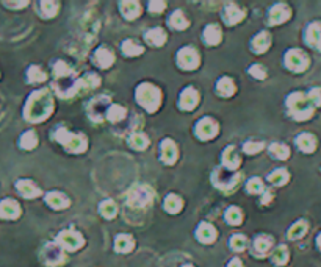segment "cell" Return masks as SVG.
I'll list each match as a JSON object with an SVG mask.
<instances>
[{
  "instance_id": "cell-54",
  "label": "cell",
  "mask_w": 321,
  "mask_h": 267,
  "mask_svg": "<svg viewBox=\"0 0 321 267\" xmlns=\"http://www.w3.org/2000/svg\"><path fill=\"white\" fill-rule=\"evenodd\" d=\"M271 197H273V195H271V192L266 191V192H265V195H263V199H262V203H263V205H265V203H268L269 200H271Z\"/></svg>"
},
{
  "instance_id": "cell-49",
  "label": "cell",
  "mask_w": 321,
  "mask_h": 267,
  "mask_svg": "<svg viewBox=\"0 0 321 267\" xmlns=\"http://www.w3.org/2000/svg\"><path fill=\"white\" fill-rule=\"evenodd\" d=\"M249 74H251L252 77H254V79H257V80H263L265 77H266L265 67H263V66H259V64L251 66V69H249Z\"/></svg>"
},
{
  "instance_id": "cell-14",
  "label": "cell",
  "mask_w": 321,
  "mask_h": 267,
  "mask_svg": "<svg viewBox=\"0 0 321 267\" xmlns=\"http://www.w3.org/2000/svg\"><path fill=\"white\" fill-rule=\"evenodd\" d=\"M160 152H162V160L166 164H173L177 160V147L171 139H165L160 145Z\"/></svg>"
},
{
  "instance_id": "cell-40",
  "label": "cell",
  "mask_w": 321,
  "mask_h": 267,
  "mask_svg": "<svg viewBox=\"0 0 321 267\" xmlns=\"http://www.w3.org/2000/svg\"><path fill=\"white\" fill-rule=\"evenodd\" d=\"M269 152H271L273 157H276L279 160H287V158H289V155H290L289 147L284 145V144H273L271 147H269Z\"/></svg>"
},
{
  "instance_id": "cell-20",
  "label": "cell",
  "mask_w": 321,
  "mask_h": 267,
  "mask_svg": "<svg viewBox=\"0 0 321 267\" xmlns=\"http://www.w3.org/2000/svg\"><path fill=\"white\" fill-rule=\"evenodd\" d=\"M96 63L97 66H100L102 69H107L110 67L113 63H115V55L113 52H110L108 49L105 47H100L96 50Z\"/></svg>"
},
{
  "instance_id": "cell-23",
  "label": "cell",
  "mask_w": 321,
  "mask_h": 267,
  "mask_svg": "<svg viewBox=\"0 0 321 267\" xmlns=\"http://www.w3.org/2000/svg\"><path fill=\"white\" fill-rule=\"evenodd\" d=\"M235 83L232 79L229 77H223V79L218 80V84H216V91L219 92V96L223 97H231L232 94L235 92Z\"/></svg>"
},
{
  "instance_id": "cell-13",
  "label": "cell",
  "mask_w": 321,
  "mask_h": 267,
  "mask_svg": "<svg viewBox=\"0 0 321 267\" xmlns=\"http://www.w3.org/2000/svg\"><path fill=\"white\" fill-rule=\"evenodd\" d=\"M196 238L201 240V242H204V244H212L213 240L216 239V230L212 225H210V223L202 222L201 225L198 227Z\"/></svg>"
},
{
  "instance_id": "cell-41",
  "label": "cell",
  "mask_w": 321,
  "mask_h": 267,
  "mask_svg": "<svg viewBox=\"0 0 321 267\" xmlns=\"http://www.w3.org/2000/svg\"><path fill=\"white\" fill-rule=\"evenodd\" d=\"M36 144H38V136L35 134V132H27L22 134L21 145L24 149H33V147H36Z\"/></svg>"
},
{
  "instance_id": "cell-15",
  "label": "cell",
  "mask_w": 321,
  "mask_h": 267,
  "mask_svg": "<svg viewBox=\"0 0 321 267\" xmlns=\"http://www.w3.org/2000/svg\"><path fill=\"white\" fill-rule=\"evenodd\" d=\"M290 17V10L289 6L285 5H274L269 11V24L277 25V24H282Z\"/></svg>"
},
{
  "instance_id": "cell-10",
  "label": "cell",
  "mask_w": 321,
  "mask_h": 267,
  "mask_svg": "<svg viewBox=\"0 0 321 267\" xmlns=\"http://www.w3.org/2000/svg\"><path fill=\"white\" fill-rule=\"evenodd\" d=\"M216 133H218V124L215 122L213 119L204 117L196 124V136L202 141L212 139V137L216 136Z\"/></svg>"
},
{
  "instance_id": "cell-9",
  "label": "cell",
  "mask_w": 321,
  "mask_h": 267,
  "mask_svg": "<svg viewBox=\"0 0 321 267\" xmlns=\"http://www.w3.org/2000/svg\"><path fill=\"white\" fill-rule=\"evenodd\" d=\"M177 64L183 69H196L199 66V55L198 52L191 49V47H183L179 50V53H177Z\"/></svg>"
},
{
  "instance_id": "cell-21",
  "label": "cell",
  "mask_w": 321,
  "mask_h": 267,
  "mask_svg": "<svg viewBox=\"0 0 321 267\" xmlns=\"http://www.w3.org/2000/svg\"><path fill=\"white\" fill-rule=\"evenodd\" d=\"M204 41L210 46L219 44V41H221V28H219L218 25H215V24L207 25L205 30H204Z\"/></svg>"
},
{
  "instance_id": "cell-47",
  "label": "cell",
  "mask_w": 321,
  "mask_h": 267,
  "mask_svg": "<svg viewBox=\"0 0 321 267\" xmlns=\"http://www.w3.org/2000/svg\"><path fill=\"white\" fill-rule=\"evenodd\" d=\"M54 72H55V75H58V77H61V79H64V77H67V75L72 74V69L67 66L64 61H57L55 66H54Z\"/></svg>"
},
{
  "instance_id": "cell-34",
  "label": "cell",
  "mask_w": 321,
  "mask_h": 267,
  "mask_svg": "<svg viewBox=\"0 0 321 267\" xmlns=\"http://www.w3.org/2000/svg\"><path fill=\"white\" fill-rule=\"evenodd\" d=\"M129 144L137 150H145L147 147V144H149V139L143 133H133L130 136V139H129Z\"/></svg>"
},
{
  "instance_id": "cell-48",
  "label": "cell",
  "mask_w": 321,
  "mask_h": 267,
  "mask_svg": "<svg viewBox=\"0 0 321 267\" xmlns=\"http://www.w3.org/2000/svg\"><path fill=\"white\" fill-rule=\"evenodd\" d=\"M41 10H43L44 16L52 17L58 11V5L55 2H43V3H41Z\"/></svg>"
},
{
  "instance_id": "cell-50",
  "label": "cell",
  "mask_w": 321,
  "mask_h": 267,
  "mask_svg": "<svg viewBox=\"0 0 321 267\" xmlns=\"http://www.w3.org/2000/svg\"><path fill=\"white\" fill-rule=\"evenodd\" d=\"M260 150H263V142H246L244 144V152L249 155H254Z\"/></svg>"
},
{
  "instance_id": "cell-39",
  "label": "cell",
  "mask_w": 321,
  "mask_h": 267,
  "mask_svg": "<svg viewBox=\"0 0 321 267\" xmlns=\"http://www.w3.org/2000/svg\"><path fill=\"white\" fill-rule=\"evenodd\" d=\"M241 211L236 208V206H231V208H227L226 211V220L227 223H231V225H240L241 223Z\"/></svg>"
},
{
  "instance_id": "cell-19",
  "label": "cell",
  "mask_w": 321,
  "mask_h": 267,
  "mask_svg": "<svg viewBox=\"0 0 321 267\" xmlns=\"http://www.w3.org/2000/svg\"><path fill=\"white\" fill-rule=\"evenodd\" d=\"M224 19L226 22L229 24V25H233V24H238L243 17H244V11L241 10V8L238 6H235V5H227L224 8Z\"/></svg>"
},
{
  "instance_id": "cell-8",
  "label": "cell",
  "mask_w": 321,
  "mask_h": 267,
  "mask_svg": "<svg viewBox=\"0 0 321 267\" xmlns=\"http://www.w3.org/2000/svg\"><path fill=\"white\" fill-rule=\"evenodd\" d=\"M285 64L294 72H302L304 69L307 67L309 59H307L306 53H304L302 50L292 49V50L287 52V55H285Z\"/></svg>"
},
{
  "instance_id": "cell-56",
  "label": "cell",
  "mask_w": 321,
  "mask_h": 267,
  "mask_svg": "<svg viewBox=\"0 0 321 267\" xmlns=\"http://www.w3.org/2000/svg\"><path fill=\"white\" fill-rule=\"evenodd\" d=\"M183 267H191V266H183Z\"/></svg>"
},
{
  "instance_id": "cell-30",
  "label": "cell",
  "mask_w": 321,
  "mask_h": 267,
  "mask_svg": "<svg viewBox=\"0 0 321 267\" xmlns=\"http://www.w3.org/2000/svg\"><path fill=\"white\" fill-rule=\"evenodd\" d=\"M170 25L175 30H183L188 27V21L182 11H174L170 17Z\"/></svg>"
},
{
  "instance_id": "cell-44",
  "label": "cell",
  "mask_w": 321,
  "mask_h": 267,
  "mask_svg": "<svg viewBox=\"0 0 321 267\" xmlns=\"http://www.w3.org/2000/svg\"><path fill=\"white\" fill-rule=\"evenodd\" d=\"M246 245H248V240H246V238H244V236H241V235H233V236L231 238V247L233 248V250L241 252V250H244V248H246Z\"/></svg>"
},
{
  "instance_id": "cell-17",
  "label": "cell",
  "mask_w": 321,
  "mask_h": 267,
  "mask_svg": "<svg viewBox=\"0 0 321 267\" xmlns=\"http://www.w3.org/2000/svg\"><path fill=\"white\" fill-rule=\"evenodd\" d=\"M19 205L14 200H3L0 203V216L5 219H14L19 216Z\"/></svg>"
},
{
  "instance_id": "cell-55",
  "label": "cell",
  "mask_w": 321,
  "mask_h": 267,
  "mask_svg": "<svg viewBox=\"0 0 321 267\" xmlns=\"http://www.w3.org/2000/svg\"><path fill=\"white\" fill-rule=\"evenodd\" d=\"M317 242H318V247L321 248V235L318 236V240H317Z\"/></svg>"
},
{
  "instance_id": "cell-5",
  "label": "cell",
  "mask_w": 321,
  "mask_h": 267,
  "mask_svg": "<svg viewBox=\"0 0 321 267\" xmlns=\"http://www.w3.org/2000/svg\"><path fill=\"white\" fill-rule=\"evenodd\" d=\"M152 200H154V191L145 185L133 187L127 194V203L133 208H145V206L152 203Z\"/></svg>"
},
{
  "instance_id": "cell-3",
  "label": "cell",
  "mask_w": 321,
  "mask_h": 267,
  "mask_svg": "<svg viewBox=\"0 0 321 267\" xmlns=\"http://www.w3.org/2000/svg\"><path fill=\"white\" fill-rule=\"evenodd\" d=\"M55 139L63 144L64 147L74 152V153H80L87 149V139L82 134H72L71 132H67L66 128H58L55 132Z\"/></svg>"
},
{
  "instance_id": "cell-45",
  "label": "cell",
  "mask_w": 321,
  "mask_h": 267,
  "mask_svg": "<svg viewBox=\"0 0 321 267\" xmlns=\"http://www.w3.org/2000/svg\"><path fill=\"white\" fill-rule=\"evenodd\" d=\"M29 80L30 83H41V81H44L46 80V74L41 71L39 67H30V71H29Z\"/></svg>"
},
{
  "instance_id": "cell-12",
  "label": "cell",
  "mask_w": 321,
  "mask_h": 267,
  "mask_svg": "<svg viewBox=\"0 0 321 267\" xmlns=\"http://www.w3.org/2000/svg\"><path fill=\"white\" fill-rule=\"evenodd\" d=\"M223 166L226 169H229V170H236L240 166V157H238V153H236L235 147L233 145H229L224 153H223Z\"/></svg>"
},
{
  "instance_id": "cell-6",
  "label": "cell",
  "mask_w": 321,
  "mask_h": 267,
  "mask_svg": "<svg viewBox=\"0 0 321 267\" xmlns=\"http://www.w3.org/2000/svg\"><path fill=\"white\" fill-rule=\"evenodd\" d=\"M240 175L235 174L233 170L229 169H216L213 174V183L221 189V191H231L236 185H238Z\"/></svg>"
},
{
  "instance_id": "cell-1",
  "label": "cell",
  "mask_w": 321,
  "mask_h": 267,
  "mask_svg": "<svg viewBox=\"0 0 321 267\" xmlns=\"http://www.w3.org/2000/svg\"><path fill=\"white\" fill-rule=\"evenodd\" d=\"M52 108H54V102L49 91L43 89V91L33 92L27 102V107H25V117L31 120V122H41V120H44L52 113Z\"/></svg>"
},
{
  "instance_id": "cell-7",
  "label": "cell",
  "mask_w": 321,
  "mask_h": 267,
  "mask_svg": "<svg viewBox=\"0 0 321 267\" xmlns=\"http://www.w3.org/2000/svg\"><path fill=\"white\" fill-rule=\"evenodd\" d=\"M58 245L66 250H77L83 245V236L79 231H72V230H64L61 231L57 238Z\"/></svg>"
},
{
  "instance_id": "cell-28",
  "label": "cell",
  "mask_w": 321,
  "mask_h": 267,
  "mask_svg": "<svg viewBox=\"0 0 321 267\" xmlns=\"http://www.w3.org/2000/svg\"><path fill=\"white\" fill-rule=\"evenodd\" d=\"M100 84V79L96 74H88L83 77L82 80L77 81V88L79 89H94L96 86Z\"/></svg>"
},
{
  "instance_id": "cell-25",
  "label": "cell",
  "mask_w": 321,
  "mask_h": 267,
  "mask_svg": "<svg viewBox=\"0 0 321 267\" xmlns=\"http://www.w3.org/2000/svg\"><path fill=\"white\" fill-rule=\"evenodd\" d=\"M133 245L135 242H133L132 236L129 235H119L115 240V248H116V252H119V253H129L133 248Z\"/></svg>"
},
{
  "instance_id": "cell-31",
  "label": "cell",
  "mask_w": 321,
  "mask_h": 267,
  "mask_svg": "<svg viewBox=\"0 0 321 267\" xmlns=\"http://www.w3.org/2000/svg\"><path fill=\"white\" fill-rule=\"evenodd\" d=\"M121 11L127 19H135L140 14V3L138 2H122Z\"/></svg>"
},
{
  "instance_id": "cell-32",
  "label": "cell",
  "mask_w": 321,
  "mask_h": 267,
  "mask_svg": "<svg viewBox=\"0 0 321 267\" xmlns=\"http://www.w3.org/2000/svg\"><path fill=\"white\" fill-rule=\"evenodd\" d=\"M99 211H100V214H102L105 219H113L117 214V206L112 200H104L102 203H100V206H99Z\"/></svg>"
},
{
  "instance_id": "cell-53",
  "label": "cell",
  "mask_w": 321,
  "mask_h": 267,
  "mask_svg": "<svg viewBox=\"0 0 321 267\" xmlns=\"http://www.w3.org/2000/svg\"><path fill=\"white\" fill-rule=\"evenodd\" d=\"M227 267H243V263L235 258V260H232V261L229 263V266H227Z\"/></svg>"
},
{
  "instance_id": "cell-38",
  "label": "cell",
  "mask_w": 321,
  "mask_h": 267,
  "mask_svg": "<svg viewBox=\"0 0 321 267\" xmlns=\"http://www.w3.org/2000/svg\"><path fill=\"white\" fill-rule=\"evenodd\" d=\"M254 247L259 253H266L273 247V239L269 236H259L254 240Z\"/></svg>"
},
{
  "instance_id": "cell-16",
  "label": "cell",
  "mask_w": 321,
  "mask_h": 267,
  "mask_svg": "<svg viewBox=\"0 0 321 267\" xmlns=\"http://www.w3.org/2000/svg\"><path fill=\"white\" fill-rule=\"evenodd\" d=\"M269 44H271V38H269V34L266 31H262V33L257 34L254 39H252L251 47H252V50L256 52V53H263V52L268 50Z\"/></svg>"
},
{
  "instance_id": "cell-51",
  "label": "cell",
  "mask_w": 321,
  "mask_h": 267,
  "mask_svg": "<svg viewBox=\"0 0 321 267\" xmlns=\"http://www.w3.org/2000/svg\"><path fill=\"white\" fill-rule=\"evenodd\" d=\"M165 6H166V3L165 2H150L149 3V11H152V13H162L163 10H165Z\"/></svg>"
},
{
  "instance_id": "cell-42",
  "label": "cell",
  "mask_w": 321,
  "mask_h": 267,
  "mask_svg": "<svg viewBox=\"0 0 321 267\" xmlns=\"http://www.w3.org/2000/svg\"><path fill=\"white\" fill-rule=\"evenodd\" d=\"M306 230H307L306 222L294 223V225H293V227L290 228V231H289V238H290V239H299V238H302L304 235H306Z\"/></svg>"
},
{
  "instance_id": "cell-35",
  "label": "cell",
  "mask_w": 321,
  "mask_h": 267,
  "mask_svg": "<svg viewBox=\"0 0 321 267\" xmlns=\"http://www.w3.org/2000/svg\"><path fill=\"white\" fill-rule=\"evenodd\" d=\"M107 117L112 122H119L125 117V109L121 105H110V108L107 109Z\"/></svg>"
},
{
  "instance_id": "cell-33",
  "label": "cell",
  "mask_w": 321,
  "mask_h": 267,
  "mask_svg": "<svg viewBox=\"0 0 321 267\" xmlns=\"http://www.w3.org/2000/svg\"><path fill=\"white\" fill-rule=\"evenodd\" d=\"M122 52H124L125 56H138V55L143 53V52H145V49H143L141 46H138L137 42H133V41L129 39L122 44Z\"/></svg>"
},
{
  "instance_id": "cell-24",
  "label": "cell",
  "mask_w": 321,
  "mask_h": 267,
  "mask_svg": "<svg viewBox=\"0 0 321 267\" xmlns=\"http://www.w3.org/2000/svg\"><path fill=\"white\" fill-rule=\"evenodd\" d=\"M306 39L310 46H315L321 49V25L320 24H312L306 31Z\"/></svg>"
},
{
  "instance_id": "cell-18",
  "label": "cell",
  "mask_w": 321,
  "mask_h": 267,
  "mask_svg": "<svg viewBox=\"0 0 321 267\" xmlns=\"http://www.w3.org/2000/svg\"><path fill=\"white\" fill-rule=\"evenodd\" d=\"M46 202L55 210H64L69 206V199L61 192H50L46 195Z\"/></svg>"
},
{
  "instance_id": "cell-46",
  "label": "cell",
  "mask_w": 321,
  "mask_h": 267,
  "mask_svg": "<svg viewBox=\"0 0 321 267\" xmlns=\"http://www.w3.org/2000/svg\"><path fill=\"white\" fill-rule=\"evenodd\" d=\"M246 189H248L249 194H260L262 191H263V183H262L260 178L254 177V178H251L249 182H248Z\"/></svg>"
},
{
  "instance_id": "cell-29",
  "label": "cell",
  "mask_w": 321,
  "mask_h": 267,
  "mask_svg": "<svg viewBox=\"0 0 321 267\" xmlns=\"http://www.w3.org/2000/svg\"><path fill=\"white\" fill-rule=\"evenodd\" d=\"M296 144L302 152H312L315 149V137L307 134V133H304V134L296 137Z\"/></svg>"
},
{
  "instance_id": "cell-26",
  "label": "cell",
  "mask_w": 321,
  "mask_h": 267,
  "mask_svg": "<svg viewBox=\"0 0 321 267\" xmlns=\"http://www.w3.org/2000/svg\"><path fill=\"white\" fill-rule=\"evenodd\" d=\"M145 39L149 42V44L152 46H163L165 44V41H166V33L162 30V28H154V30H150L145 34Z\"/></svg>"
},
{
  "instance_id": "cell-4",
  "label": "cell",
  "mask_w": 321,
  "mask_h": 267,
  "mask_svg": "<svg viewBox=\"0 0 321 267\" xmlns=\"http://www.w3.org/2000/svg\"><path fill=\"white\" fill-rule=\"evenodd\" d=\"M287 105H289L290 114L298 120H306L312 116V113H314V109L307 105L306 97L302 96V92H293L292 96L287 99Z\"/></svg>"
},
{
  "instance_id": "cell-2",
  "label": "cell",
  "mask_w": 321,
  "mask_h": 267,
  "mask_svg": "<svg viewBox=\"0 0 321 267\" xmlns=\"http://www.w3.org/2000/svg\"><path fill=\"white\" fill-rule=\"evenodd\" d=\"M137 102L140 105L147 109L149 113H154L158 109L160 103H162V94H160L158 88L154 84L143 83L137 88Z\"/></svg>"
},
{
  "instance_id": "cell-36",
  "label": "cell",
  "mask_w": 321,
  "mask_h": 267,
  "mask_svg": "<svg viewBox=\"0 0 321 267\" xmlns=\"http://www.w3.org/2000/svg\"><path fill=\"white\" fill-rule=\"evenodd\" d=\"M268 180L276 186H282L289 182V174H287V170H284V169H277L273 172V174H269Z\"/></svg>"
},
{
  "instance_id": "cell-27",
  "label": "cell",
  "mask_w": 321,
  "mask_h": 267,
  "mask_svg": "<svg viewBox=\"0 0 321 267\" xmlns=\"http://www.w3.org/2000/svg\"><path fill=\"white\" fill-rule=\"evenodd\" d=\"M163 206H165V210L168 211V213H171V214H177L180 210H182V206H183V202H182V199L179 195H174V194H171V195H168L166 199H165V203H163Z\"/></svg>"
},
{
  "instance_id": "cell-37",
  "label": "cell",
  "mask_w": 321,
  "mask_h": 267,
  "mask_svg": "<svg viewBox=\"0 0 321 267\" xmlns=\"http://www.w3.org/2000/svg\"><path fill=\"white\" fill-rule=\"evenodd\" d=\"M63 260V252L60 245H49L47 247V261L50 264H57Z\"/></svg>"
},
{
  "instance_id": "cell-11",
  "label": "cell",
  "mask_w": 321,
  "mask_h": 267,
  "mask_svg": "<svg viewBox=\"0 0 321 267\" xmlns=\"http://www.w3.org/2000/svg\"><path fill=\"white\" fill-rule=\"evenodd\" d=\"M198 102H199V92L194 88H187V89L182 91L180 100H179V105H180L182 109L191 111V109H194V107L198 105Z\"/></svg>"
},
{
  "instance_id": "cell-52",
  "label": "cell",
  "mask_w": 321,
  "mask_h": 267,
  "mask_svg": "<svg viewBox=\"0 0 321 267\" xmlns=\"http://www.w3.org/2000/svg\"><path fill=\"white\" fill-rule=\"evenodd\" d=\"M310 100L315 103V105H321V91L320 89H312L310 91Z\"/></svg>"
},
{
  "instance_id": "cell-43",
  "label": "cell",
  "mask_w": 321,
  "mask_h": 267,
  "mask_svg": "<svg viewBox=\"0 0 321 267\" xmlns=\"http://www.w3.org/2000/svg\"><path fill=\"white\" fill-rule=\"evenodd\" d=\"M287 260H289V250L282 245V247H277L274 253H273V263L277 264V266H282L287 263Z\"/></svg>"
},
{
  "instance_id": "cell-22",
  "label": "cell",
  "mask_w": 321,
  "mask_h": 267,
  "mask_svg": "<svg viewBox=\"0 0 321 267\" xmlns=\"http://www.w3.org/2000/svg\"><path fill=\"white\" fill-rule=\"evenodd\" d=\"M18 189L24 197H27V199H33V197L39 195L38 186L33 182H30V180H21V182H18Z\"/></svg>"
}]
</instances>
